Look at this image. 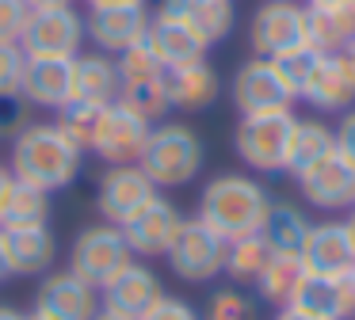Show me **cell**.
<instances>
[{"label": "cell", "instance_id": "cell-1", "mask_svg": "<svg viewBox=\"0 0 355 320\" xmlns=\"http://www.w3.org/2000/svg\"><path fill=\"white\" fill-rule=\"evenodd\" d=\"M80 160H85V152H80L54 122H31V126H24L12 137L8 168H12L16 179L54 195V190L69 187V183L77 179Z\"/></svg>", "mask_w": 355, "mask_h": 320}, {"label": "cell", "instance_id": "cell-2", "mask_svg": "<svg viewBox=\"0 0 355 320\" xmlns=\"http://www.w3.org/2000/svg\"><path fill=\"white\" fill-rule=\"evenodd\" d=\"M271 213V195L248 175H214L199 195V213L195 217L207 229H214L222 240L252 236L263 229Z\"/></svg>", "mask_w": 355, "mask_h": 320}, {"label": "cell", "instance_id": "cell-3", "mask_svg": "<svg viewBox=\"0 0 355 320\" xmlns=\"http://www.w3.org/2000/svg\"><path fill=\"white\" fill-rule=\"evenodd\" d=\"M202 160H207V149H202L199 134L191 126L161 122V126L149 130V141L138 157V168L161 190V187H187L202 172Z\"/></svg>", "mask_w": 355, "mask_h": 320}, {"label": "cell", "instance_id": "cell-4", "mask_svg": "<svg viewBox=\"0 0 355 320\" xmlns=\"http://www.w3.org/2000/svg\"><path fill=\"white\" fill-rule=\"evenodd\" d=\"M294 111H268V114H241L233 149L256 172H286V149L294 134Z\"/></svg>", "mask_w": 355, "mask_h": 320}, {"label": "cell", "instance_id": "cell-5", "mask_svg": "<svg viewBox=\"0 0 355 320\" xmlns=\"http://www.w3.org/2000/svg\"><path fill=\"white\" fill-rule=\"evenodd\" d=\"M134 263V251L126 244L123 229L119 225H88L77 233V240L69 244V271L80 274L88 286L103 290L119 271Z\"/></svg>", "mask_w": 355, "mask_h": 320}, {"label": "cell", "instance_id": "cell-6", "mask_svg": "<svg viewBox=\"0 0 355 320\" xmlns=\"http://www.w3.org/2000/svg\"><path fill=\"white\" fill-rule=\"evenodd\" d=\"M85 38V15L73 4L31 8L27 27L19 35V50L27 57H77Z\"/></svg>", "mask_w": 355, "mask_h": 320}, {"label": "cell", "instance_id": "cell-7", "mask_svg": "<svg viewBox=\"0 0 355 320\" xmlns=\"http://www.w3.org/2000/svg\"><path fill=\"white\" fill-rule=\"evenodd\" d=\"M225 244L230 240H222L214 229H207L199 217H191V221H184V229L176 233V240L164 251V259H168L176 278L210 282L214 274H222V267H225Z\"/></svg>", "mask_w": 355, "mask_h": 320}, {"label": "cell", "instance_id": "cell-8", "mask_svg": "<svg viewBox=\"0 0 355 320\" xmlns=\"http://www.w3.org/2000/svg\"><path fill=\"white\" fill-rule=\"evenodd\" d=\"M248 46L256 57H279L294 46H306V4H298V0L260 4L248 23Z\"/></svg>", "mask_w": 355, "mask_h": 320}, {"label": "cell", "instance_id": "cell-9", "mask_svg": "<svg viewBox=\"0 0 355 320\" xmlns=\"http://www.w3.org/2000/svg\"><path fill=\"white\" fill-rule=\"evenodd\" d=\"M149 23H153L149 4H103V8H88L85 35L92 38V50L119 57L123 50L146 42Z\"/></svg>", "mask_w": 355, "mask_h": 320}, {"label": "cell", "instance_id": "cell-10", "mask_svg": "<svg viewBox=\"0 0 355 320\" xmlns=\"http://www.w3.org/2000/svg\"><path fill=\"white\" fill-rule=\"evenodd\" d=\"M233 107L241 114H268V111H291L294 107V91L286 88V80L275 73L268 57H252L233 73Z\"/></svg>", "mask_w": 355, "mask_h": 320}, {"label": "cell", "instance_id": "cell-11", "mask_svg": "<svg viewBox=\"0 0 355 320\" xmlns=\"http://www.w3.org/2000/svg\"><path fill=\"white\" fill-rule=\"evenodd\" d=\"M35 312L54 320H96L100 312V290L88 286L80 274L65 271H46L35 286Z\"/></svg>", "mask_w": 355, "mask_h": 320}, {"label": "cell", "instance_id": "cell-12", "mask_svg": "<svg viewBox=\"0 0 355 320\" xmlns=\"http://www.w3.org/2000/svg\"><path fill=\"white\" fill-rule=\"evenodd\" d=\"M153 195L157 187L138 164H107V172L100 175V187H96V210L103 213L107 225L123 229Z\"/></svg>", "mask_w": 355, "mask_h": 320}, {"label": "cell", "instance_id": "cell-13", "mask_svg": "<svg viewBox=\"0 0 355 320\" xmlns=\"http://www.w3.org/2000/svg\"><path fill=\"white\" fill-rule=\"evenodd\" d=\"M149 130L153 122H146L141 114H134L126 103H111L103 111V122H100V134H96L92 149L103 164H138L141 149L149 141Z\"/></svg>", "mask_w": 355, "mask_h": 320}, {"label": "cell", "instance_id": "cell-14", "mask_svg": "<svg viewBox=\"0 0 355 320\" xmlns=\"http://www.w3.org/2000/svg\"><path fill=\"white\" fill-rule=\"evenodd\" d=\"M302 99H306L313 111L324 114H344L355 107V57L347 50L340 53H321L309 84L302 88Z\"/></svg>", "mask_w": 355, "mask_h": 320}, {"label": "cell", "instance_id": "cell-15", "mask_svg": "<svg viewBox=\"0 0 355 320\" xmlns=\"http://www.w3.org/2000/svg\"><path fill=\"white\" fill-rule=\"evenodd\" d=\"M184 221H187V217L168 202V198L153 195V198H149V202L123 225V236H126V244H130L134 256L153 259V256H164V251L172 248V240H176V233L184 229Z\"/></svg>", "mask_w": 355, "mask_h": 320}, {"label": "cell", "instance_id": "cell-16", "mask_svg": "<svg viewBox=\"0 0 355 320\" xmlns=\"http://www.w3.org/2000/svg\"><path fill=\"white\" fill-rule=\"evenodd\" d=\"M298 259L306 274H324V278H347L355 271V248L344 221H321L309 225L306 240L298 248Z\"/></svg>", "mask_w": 355, "mask_h": 320}, {"label": "cell", "instance_id": "cell-17", "mask_svg": "<svg viewBox=\"0 0 355 320\" xmlns=\"http://www.w3.org/2000/svg\"><path fill=\"white\" fill-rule=\"evenodd\" d=\"M298 190L317 210H355V168L340 152L317 160L313 168L294 175Z\"/></svg>", "mask_w": 355, "mask_h": 320}, {"label": "cell", "instance_id": "cell-18", "mask_svg": "<svg viewBox=\"0 0 355 320\" xmlns=\"http://www.w3.org/2000/svg\"><path fill=\"white\" fill-rule=\"evenodd\" d=\"M161 297H164L161 278H157L146 263L134 259L126 271H119L115 278L100 290V309L115 312V317H126V320H141Z\"/></svg>", "mask_w": 355, "mask_h": 320}, {"label": "cell", "instance_id": "cell-19", "mask_svg": "<svg viewBox=\"0 0 355 320\" xmlns=\"http://www.w3.org/2000/svg\"><path fill=\"white\" fill-rule=\"evenodd\" d=\"M317 320H355V286L347 278H324V274H302L291 305Z\"/></svg>", "mask_w": 355, "mask_h": 320}, {"label": "cell", "instance_id": "cell-20", "mask_svg": "<svg viewBox=\"0 0 355 320\" xmlns=\"http://www.w3.org/2000/svg\"><path fill=\"white\" fill-rule=\"evenodd\" d=\"M0 248L8 259L12 278L16 274H46L58 263V236L50 233V225H35V229H0Z\"/></svg>", "mask_w": 355, "mask_h": 320}, {"label": "cell", "instance_id": "cell-21", "mask_svg": "<svg viewBox=\"0 0 355 320\" xmlns=\"http://www.w3.org/2000/svg\"><path fill=\"white\" fill-rule=\"evenodd\" d=\"M19 96L39 111H62L73 99V57H27Z\"/></svg>", "mask_w": 355, "mask_h": 320}, {"label": "cell", "instance_id": "cell-22", "mask_svg": "<svg viewBox=\"0 0 355 320\" xmlns=\"http://www.w3.org/2000/svg\"><path fill=\"white\" fill-rule=\"evenodd\" d=\"M149 50L157 53L164 69H180V65H195V61H207V50L210 42L202 35H195L187 23L172 19V15H153L149 23V35H146Z\"/></svg>", "mask_w": 355, "mask_h": 320}, {"label": "cell", "instance_id": "cell-23", "mask_svg": "<svg viewBox=\"0 0 355 320\" xmlns=\"http://www.w3.org/2000/svg\"><path fill=\"white\" fill-rule=\"evenodd\" d=\"M119 91H123V80H119V65L111 53L80 50L73 57V99L111 107V103H119Z\"/></svg>", "mask_w": 355, "mask_h": 320}, {"label": "cell", "instance_id": "cell-24", "mask_svg": "<svg viewBox=\"0 0 355 320\" xmlns=\"http://www.w3.org/2000/svg\"><path fill=\"white\" fill-rule=\"evenodd\" d=\"M355 42V0L306 4V46L317 53H340Z\"/></svg>", "mask_w": 355, "mask_h": 320}, {"label": "cell", "instance_id": "cell-25", "mask_svg": "<svg viewBox=\"0 0 355 320\" xmlns=\"http://www.w3.org/2000/svg\"><path fill=\"white\" fill-rule=\"evenodd\" d=\"M161 15L187 23L195 35H202L210 46L222 42L233 30V0H161Z\"/></svg>", "mask_w": 355, "mask_h": 320}, {"label": "cell", "instance_id": "cell-26", "mask_svg": "<svg viewBox=\"0 0 355 320\" xmlns=\"http://www.w3.org/2000/svg\"><path fill=\"white\" fill-rule=\"evenodd\" d=\"M222 91V80L210 69V61H195V65L168 69V99L172 111H207Z\"/></svg>", "mask_w": 355, "mask_h": 320}, {"label": "cell", "instance_id": "cell-27", "mask_svg": "<svg viewBox=\"0 0 355 320\" xmlns=\"http://www.w3.org/2000/svg\"><path fill=\"white\" fill-rule=\"evenodd\" d=\"M332 152H336V130L321 118H298L291 134V149H286V172L298 175Z\"/></svg>", "mask_w": 355, "mask_h": 320}, {"label": "cell", "instance_id": "cell-28", "mask_svg": "<svg viewBox=\"0 0 355 320\" xmlns=\"http://www.w3.org/2000/svg\"><path fill=\"white\" fill-rule=\"evenodd\" d=\"M50 225V190L31 187L24 179H12L0 202V229H35Z\"/></svg>", "mask_w": 355, "mask_h": 320}, {"label": "cell", "instance_id": "cell-29", "mask_svg": "<svg viewBox=\"0 0 355 320\" xmlns=\"http://www.w3.org/2000/svg\"><path fill=\"white\" fill-rule=\"evenodd\" d=\"M302 274H306V267H302L298 251H279L271 248L268 263H263L260 278H256V294L263 297L268 305H275V309H286L294 297V290H298Z\"/></svg>", "mask_w": 355, "mask_h": 320}, {"label": "cell", "instance_id": "cell-30", "mask_svg": "<svg viewBox=\"0 0 355 320\" xmlns=\"http://www.w3.org/2000/svg\"><path fill=\"white\" fill-rule=\"evenodd\" d=\"M271 256V244L263 240V233H252V236H237V240L225 244V267L222 274H230L233 286H245V282H256Z\"/></svg>", "mask_w": 355, "mask_h": 320}, {"label": "cell", "instance_id": "cell-31", "mask_svg": "<svg viewBox=\"0 0 355 320\" xmlns=\"http://www.w3.org/2000/svg\"><path fill=\"white\" fill-rule=\"evenodd\" d=\"M119 103H126L134 114H141L146 122H164V114L172 111V99H168V73L161 76H149V80H130L123 84L119 91Z\"/></svg>", "mask_w": 355, "mask_h": 320}, {"label": "cell", "instance_id": "cell-32", "mask_svg": "<svg viewBox=\"0 0 355 320\" xmlns=\"http://www.w3.org/2000/svg\"><path fill=\"white\" fill-rule=\"evenodd\" d=\"M260 233H263V240H268L271 248L298 251L302 240H306V233H309V217L291 202H271V213H268V221H263Z\"/></svg>", "mask_w": 355, "mask_h": 320}, {"label": "cell", "instance_id": "cell-33", "mask_svg": "<svg viewBox=\"0 0 355 320\" xmlns=\"http://www.w3.org/2000/svg\"><path fill=\"white\" fill-rule=\"evenodd\" d=\"M103 111H107V107L85 103V99H69L62 111H54V114H58L54 126L62 130V134L69 137V141L77 145L80 152H88V149H92V141H96V134H100Z\"/></svg>", "mask_w": 355, "mask_h": 320}, {"label": "cell", "instance_id": "cell-34", "mask_svg": "<svg viewBox=\"0 0 355 320\" xmlns=\"http://www.w3.org/2000/svg\"><path fill=\"white\" fill-rule=\"evenodd\" d=\"M271 65H275V73L286 80V88L294 91V96L302 99V88L309 84V76H313L317 61H321V53L313 50V46H294V50L279 53V57H268Z\"/></svg>", "mask_w": 355, "mask_h": 320}, {"label": "cell", "instance_id": "cell-35", "mask_svg": "<svg viewBox=\"0 0 355 320\" xmlns=\"http://www.w3.org/2000/svg\"><path fill=\"white\" fill-rule=\"evenodd\" d=\"M202 320H256V301L241 286L214 290L207 301V317Z\"/></svg>", "mask_w": 355, "mask_h": 320}, {"label": "cell", "instance_id": "cell-36", "mask_svg": "<svg viewBox=\"0 0 355 320\" xmlns=\"http://www.w3.org/2000/svg\"><path fill=\"white\" fill-rule=\"evenodd\" d=\"M31 4L27 0H0V46H19Z\"/></svg>", "mask_w": 355, "mask_h": 320}, {"label": "cell", "instance_id": "cell-37", "mask_svg": "<svg viewBox=\"0 0 355 320\" xmlns=\"http://www.w3.org/2000/svg\"><path fill=\"white\" fill-rule=\"evenodd\" d=\"M27 53L19 46H0V96H16L24 88Z\"/></svg>", "mask_w": 355, "mask_h": 320}, {"label": "cell", "instance_id": "cell-38", "mask_svg": "<svg viewBox=\"0 0 355 320\" xmlns=\"http://www.w3.org/2000/svg\"><path fill=\"white\" fill-rule=\"evenodd\" d=\"M24 126H31V103L24 96H0V137H16Z\"/></svg>", "mask_w": 355, "mask_h": 320}, {"label": "cell", "instance_id": "cell-39", "mask_svg": "<svg viewBox=\"0 0 355 320\" xmlns=\"http://www.w3.org/2000/svg\"><path fill=\"white\" fill-rule=\"evenodd\" d=\"M141 320H202V317H199V312H195L187 301H180V297H168V294H164L161 301H157Z\"/></svg>", "mask_w": 355, "mask_h": 320}, {"label": "cell", "instance_id": "cell-40", "mask_svg": "<svg viewBox=\"0 0 355 320\" xmlns=\"http://www.w3.org/2000/svg\"><path fill=\"white\" fill-rule=\"evenodd\" d=\"M336 152L355 168V111L340 114V126H336Z\"/></svg>", "mask_w": 355, "mask_h": 320}, {"label": "cell", "instance_id": "cell-41", "mask_svg": "<svg viewBox=\"0 0 355 320\" xmlns=\"http://www.w3.org/2000/svg\"><path fill=\"white\" fill-rule=\"evenodd\" d=\"M12 179H16V175H12V168L4 164V160H0V202H4V190L12 187Z\"/></svg>", "mask_w": 355, "mask_h": 320}, {"label": "cell", "instance_id": "cell-42", "mask_svg": "<svg viewBox=\"0 0 355 320\" xmlns=\"http://www.w3.org/2000/svg\"><path fill=\"white\" fill-rule=\"evenodd\" d=\"M275 320H317V317H306V312H298V309H279Z\"/></svg>", "mask_w": 355, "mask_h": 320}, {"label": "cell", "instance_id": "cell-43", "mask_svg": "<svg viewBox=\"0 0 355 320\" xmlns=\"http://www.w3.org/2000/svg\"><path fill=\"white\" fill-rule=\"evenodd\" d=\"M0 320H27V312L12 309V305H0Z\"/></svg>", "mask_w": 355, "mask_h": 320}, {"label": "cell", "instance_id": "cell-44", "mask_svg": "<svg viewBox=\"0 0 355 320\" xmlns=\"http://www.w3.org/2000/svg\"><path fill=\"white\" fill-rule=\"evenodd\" d=\"M88 8H103V4H146V0H85Z\"/></svg>", "mask_w": 355, "mask_h": 320}, {"label": "cell", "instance_id": "cell-45", "mask_svg": "<svg viewBox=\"0 0 355 320\" xmlns=\"http://www.w3.org/2000/svg\"><path fill=\"white\" fill-rule=\"evenodd\" d=\"M31 8H54V4H73V0H27Z\"/></svg>", "mask_w": 355, "mask_h": 320}, {"label": "cell", "instance_id": "cell-46", "mask_svg": "<svg viewBox=\"0 0 355 320\" xmlns=\"http://www.w3.org/2000/svg\"><path fill=\"white\" fill-rule=\"evenodd\" d=\"M4 278H12V271H8V259H4V248H0V282Z\"/></svg>", "mask_w": 355, "mask_h": 320}, {"label": "cell", "instance_id": "cell-47", "mask_svg": "<svg viewBox=\"0 0 355 320\" xmlns=\"http://www.w3.org/2000/svg\"><path fill=\"white\" fill-rule=\"evenodd\" d=\"M344 225H347V236H352V248H355V210H352V217H347Z\"/></svg>", "mask_w": 355, "mask_h": 320}, {"label": "cell", "instance_id": "cell-48", "mask_svg": "<svg viewBox=\"0 0 355 320\" xmlns=\"http://www.w3.org/2000/svg\"><path fill=\"white\" fill-rule=\"evenodd\" d=\"M96 320H126V317H115V312H107V309H100V312H96Z\"/></svg>", "mask_w": 355, "mask_h": 320}, {"label": "cell", "instance_id": "cell-49", "mask_svg": "<svg viewBox=\"0 0 355 320\" xmlns=\"http://www.w3.org/2000/svg\"><path fill=\"white\" fill-rule=\"evenodd\" d=\"M306 4H344V0H306Z\"/></svg>", "mask_w": 355, "mask_h": 320}, {"label": "cell", "instance_id": "cell-50", "mask_svg": "<svg viewBox=\"0 0 355 320\" xmlns=\"http://www.w3.org/2000/svg\"><path fill=\"white\" fill-rule=\"evenodd\" d=\"M27 320H54V317H42V312H27Z\"/></svg>", "mask_w": 355, "mask_h": 320}, {"label": "cell", "instance_id": "cell-51", "mask_svg": "<svg viewBox=\"0 0 355 320\" xmlns=\"http://www.w3.org/2000/svg\"><path fill=\"white\" fill-rule=\"evenodd\" d=\"M347 53H352V57H355V42H352V46H347Z\"/></svg>", "mask_w": 355, "mask_h": 320}, {"label": "cell", "instance_id": "cell-52", "mask_svg": "<svg viewBox=\"0 0 355 320\" xmlns=\"http://www.w3.org/2000/svg\"><path fill=\"white\" fill-rule=\"evenodd\" d=\"M352 286H355V271H352Z\"/></svg>", "mask_w": 355, "mask_h": 320}]
</instances>
